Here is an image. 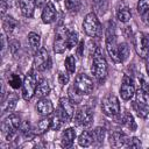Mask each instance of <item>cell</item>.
<instances>
[{"label":"cell","mask_w":149,"mask_h":149,"mask_svg":"<svg viewBox=\"0 0 149 149\" xmlns=\"http://www.w3.org/2000/svg\"><path fill=\"white\" fill-rule=\"evenodd\" d=\"M107 62L105 57L102 56L100 49H98L93 54V59H92V66H91V72L92 74L98 79V80H104L107 76Z\"/></svg>","instance_id":"6da1fadb"},{"label":"cell","mask_w":149,"mask_h":149,"mask_svg":"<svg viewBox=\"0 0 149 149\" xmlns=\"http://www.w3.org/2000/svg\"><path fill=\"white\" fill-rule=\"evenodd\" d=\"M22 121H21V118L16 114H9L7 118L3 119L2 123H1V129H2V133L6 135V139L7 140H10L16 130L20 128Z\"/></svg>","instance_id":"7a4b0ae2"},{"label":"cell","mask_w":149,"mask_h":149,"mask_svg":"<svg viewBox=\"0 0 149 149\" xmlns=\"http://www.w3.org/2000/svg\"><path fill=\"white\" fill-rule=\"evenodd\" d=\"M120 102L114 94H107L101 101V111L105 115L113 118L120 113Z\"/></svg>","instance_id":"3957f363"},{"label":"cell","mask_w":149,"mask_h":149,"mask_svg":"<svg viewBox=\"0 0 149 149\" xmlns=\"http://www.w3.org/2000/svg\"><path fill=\"white\" fill-rule=\"evenodd\" d=\"M73 87L76 88V91L79 94L87 95V94H91L93 92L94 84H93V80L91 79L90 76H87L86 73H79L74 79Z\"/></svg>","instance_id":"277c9868"},{"label":"cell","mask_w":149,"mask_h":149,"mask_svg":"<svg viewBox=\"0 0 149 149\" xmlns=\"http://www.w3.org/2000/svg\"><path fill=\"white\" fill-rule=\"evenodd\" d=\"M106 50L109 55V57L119 62L118 58V43H116V36H115V29H114V23L109 22L107 31H106Z\"/></svg>","instance_id":"5b68a950"},{"label":"cell","mask_w":149,"mask_h":149,"mask_svg":"<svg viewBox=\"0 0 149 149\" xmlns=\"http://www.w3.org/2000/svg\"><path fill=\"white\" fill-rule=\"evenodd\" d=\"M83 29L85 34L90 37H95L100 33V22L98 20V16L95 13H88L86 14L84 21H83Z\"/></svg>","instance_id":"8992f818"},{"label":"cell","mask_w":149,"mask_h":149,"mask_svg":"<svg viewBox=\"0 0 149 149\" xmlns=\"http://www.w3.org/2000/svg\"><path fill=\"white\" fill-rule=\"evenodd\" d=\"M36 88H37V79L36 76L34 74V71L30 70L24 79H23V84H22V97L24 100H30L34 94L36 93Z\"/></svg>","instance_id":"52a82bcc"},{"label":"cell","mask_w":149,"mask_h":149,"mask_svg":"<svg viewBox=\"0 0 149 149\" xmlns=\"http://www.w3.org/2000/svg\"><path fill=\"white\" fill-rule=\"evenodd\" d=\"M58 114L61 115L64 122H69L74 116V106L69 97H62L59 99Z\"/></svg>","instance_id":"ba28073f"},{"label":"cell","mask_w":149,"mask_h":149,"mask_svg":"<svg viewBox=\"0 0 149 149\" xmlns=\"http://www.w3.org/2000/svg\"><path fill=\"white\" fill-rule=\"evenodd\" d=\"M134 111L136 112V114L141 118H147L149 114V107L146 104V98H144V92L142 90H139L137 92H135V100L132 104Z\"/></svg>","instance_id":"9c48e42d"},{"label":"cell","mask_w":149,"mask_h":149,"mask_svg":"<svg viewBox=\"0 0 149 149\" xmlns=\"http://www.w3.org/2000/svg\"><path fill=\"white\" fill-rule=\"evenodd\" d=\"M34 66L38 71H44L50 69L51 66V58L48 51L44 48H40L34 56Z\"/></svg>","instance_id":"30bf717a"},{"label":"cell","mask_w":149,"mask_h":149,"mask_svg":"<svg viewBox=\"0 0 149 149\" xmlns=\"http://www.w3.org/2000/svg\"><path fill=\"white\" fill-rule=\"evenodd\" d=\"M74 121H76V123L78 126H84V127L91 126V123L93 122V113H92V111L86 106L80 107L74 114Z\"/></svg>","instance_id":"8fae6325"},{"label":"cell","mask_w":149,"mask_h":149,"mask_svg":"<svg viewBox=\"0 0 149 149\" xmlns=\"http://www.w3.org/2000/svg\"><path fill=\"white\" fill-rule=\"evenodd\" d=\"M66 38H68V31L65 27H59L56 31V37L54 41V51L56 54H63L65 51V49L68 48Z\"/></svg>","instance_id":"7c38bea8"},{"label":"cell","mask_w":149,"mask_h":149,"mask_svg":"<svg viewBox=\"0 0 149 149\" xmlns=\"http://www.w3.org/2000/svg\"><path fill=\"white\" fill-rule=\"evenodd\" d=\"M120 95L123 100H130L135 95V87L129 76H123L122 84L120 87Z\"/></svg>","instance_id":"4fadbf2b"},{"label":"cell","mask_w":149,"mask_h":149,"mask_svg":"<svg viewBox=\"0 0 149 149\" xmlns=\"http://www.w3.org/2000/svg\"><path fill=\"white\" fill-rule=\"evenodd\" d=\"M134 47L136 49V52L142 57V58H147L149 56L148 54V49H147V36L142 33H137L134 36Z\"/></svg>","instance_id":"5bb4252c"},{"label":"cell","mask_w":149,"mask_h":149,"mask_svg":"<svg viewBox=\"0 0 149 149\" xmlns=\"http://www.w3.org/2000/svg\"><path fill=\"white\" fill-rule=\"evenodd\" d=\"M56 15H57V12H56V8H55L54 3L51 1H48L44 5L43 10H42V21L47 24L52 23L56 19Z\"/></svg>","instance_id":"9a60e30c"},{"label":"cell","mask_w":149,"mask_h":149,"mask_svg":"<svg viewBox=\"0 0 149 149\" xmlns=\"http://www.w3.org/2000/svg\"><path fill=\"white\" fill-rule=\"evenodd\" d=\"M36 109L40 114L47 116V115H49L54 112V105H52L51 100L48 99L47 97L45 98H40V100L36 104Z\"/></svg>","instance_id":"2e32d148"},{"label":"cell","mask_w":149,"mask_h":149,"mask_svg":"<svg viewBox=\"0 0 149 149\" xmlns=\"http://www.w3.org/2000/svg\"><path fill=\"white\" fill-rule=\"evenodd\" d=\"M76 139V130L73 128H66L61 135V144L64 148H70Z\"/></svg>","instance_id":"e0dca14e"},{"label":"cell","mask_w":149,"mask_h":149,"mask_svg":"<svg viewBox=\"0 0 149 149\" xmlns=\"http://www.w3.org/2000/svg\"><path fill=\"white\" fill-rule=\"evenodd\" d=\"M19 5L21 8V13L26 17H33L36 7L35 0H19Z\"/></svg>","instance_id":"ac0fdd59"},{"label":"cell","mask_w":149,"mask_h":149,"mask_svg":"<svg viewBox=\"0 0 149 149\" xmlns=\"http://www.w3.org/2000/svg\"><path fill=\"white\" fill-rule=\"evenodd\" d=\"M127 142H128L127 135L121 132H114L109 137V143L113 147H126Z\"/></svg>","instance_id":"d6986e66"},{"label":"cell","mask_w":149,"mask_h":149,"mask_svg":"<svg viewBox=\"0 0 149 149\" xmlns=\"http://www.w3.org/2000/svg\"><path fill=\"white\" fill-rule=\"evenodd\" d=\"M50 128H51V118H48V115H47L45 118L41 119L37 122V125H36L33 134L34 135H41V134L45 133L48 129H50Z\"/></svg>","instance_id":"ffe728a7"},{"label":"cell","mask_w":149,"mask_h":149,"mask_svg":"<svg viewBox=\"0 0 149 149\" xmlns=\"http://www.w3.org/2000/svg\"><path fill=\"white\" fill-rule=\"evenodd\" d=\"M116 17H118V20H119L120 22L126 23V22H128V21L130 20V17H132V12H130V9H129L127 6L122 5L121 7L118 8Z\"/></svg>","instance_id":"44dd1931"},{"label":"cell","mask_w":149,"mask_h":149,"mask_svg":"<svg viewBox=\"0 0 149 149\" xmlns=\"http://www.w3.org/2000/svg\"><path fill=\"white\" fill-rule=\"evenodd\" d=\"M17 26V21L15 19H13L12 16H7L3 19L2 21V28H3V31L7 34V35H10L14 29L16 28Z\"/></svg>","instance_id":"7402d4cb"},{"label":"cell","mask_w":149,"mask_h":149,"mask_svg":"<svg viewBox=\"0 0 149 149\" xmlns=\"http://www.w3.org/2000/svg\"><path fill=\"white\" fill-rule=\"evenodd\" d=\"M17 102V97L14 93H9L7 95V99L3 100V105H2V112H10L15 108Z\"/></svg>","instance_id":"603a6c76"},{"label":"cell","mask_w":149,"mask_h":149,"mask_svg":"<svg viewBox=\"0 0 149 149\" xmlns=\"http://www.w3.org/2000/svg\"><path fill=\"white\" fill-rule=\"evenodd\" d=\"M50 91H51V88H50L49 83H48L47 80H42L41 83H38L35 94H36L38 98H45V97L49 95Z\"/></svg>","instance_id":"cb8c5ba5"},{"label":"cell","mask_w":149,"mask_h":149,"mask_svg":"<svg viewBox=\"0 0 149 149\" xmlns=\"http://www.w3.org/2000/svg\"><path fill=\"white\" fill-rule=\"evenodd\" d=\"M130 55V50H129V47L127 43H120L118 44V58H119V62H125L126 59H128Z\"/></svg>","instance_id":"d4e9b609"},{"label":"cell","mask_w":149,"mask_h":149,"mask_svg":"<svg viewBox=\"0 0 149 149\" xmlns=\"http://www.w3.org/2000/svg\"><path fill=\"white\" fill-rule=\"evenodd\" d=\"M92 137H93V141L97 142V143H101L104 142L105 137H106V129L102 128V127H95L93 130H92Z\"/></svg>","instance_id":"484cf974"},{"label":"cell","mask_w":149,"mask_h":149,"mask_svg":"<svg viewBox=\"0 0 149 149\" xmlns=\"http://www.w3.org/2000/svg\"><path fill=\"white\" fill-rule=\"evenodd\" d=\"M92 142H93V137H92V134L90 132L85 130L78 137V144L80 147H88L92 144Z\"/></svg>","instance_id":"4316f807"},{"label":"cell","mask_w":149,"mask_h":149,"mask_svg":"<svg viewBox=\"0 0 149 149\" xmlns=\"http://www.w3.org/2000/svg\"><path fill=\"white\" fill-rule=\"evenodd\" d=\"M28 41H29V44H30L31 48H34V49H36V50L40 49V45H41V37H40L38 34L33 33V31L29 33V34H28Z\"/></svg>","instance_id":"83f0119b"},{"label":"cell","mask_w":149,"mask_h":149,"mask_svg":"<svg viewBox=\"0 0 149 149\" xmlns=\"http://www.w3.org/2000/svg\"><path fill=\"white\" fill-rule=\"evenodd\" d=\"M127 128H129L130 130H135L136 129V123L134 121V118L130 113H125V115L122 116V121H121Z\"/></svg>","instance_id":"f1b7e54d"},{"label":"cell","mask_w":149,"mask_h":149,"mask_svg":"<svg viewBox=\"0 0 149 149\" xmlns=\"http://www.w3.org/2000/svg\"><path fill=\"white\" fill-rule=\"evenodd\" d=\"M64 6L68 12L74 13V12H78L80 7V2L79 0H64Z\"/></svg>","instance_id":"f546056e"},{"label":"cell","mask_w":149,"mask_h":149,"mask_svg":"<svg viewBox=\"0 0 149 149\" xmlns=\"http://www.w3.org/2000/svg\"><path fill=\"white\" fill-rule=\"evenodd\" d=\"M66 44L69 49H72L78 44V34L76 31H69L68 33V38H66Z\"/></svg>","instance_id":"4dcf8cb0"},{"label":"cell","mask_w":149,"mask_h":149,"mask_svg":"<svg viewBox=\"0 0 149 149\" xmlns=\"http://www.w3.org/2000/svg\"><path fill=\"white\" fill-rule=\"evenodd\" d=\"M64 64H65V69L69 73H74V71H76V59L72 55H70L65 58Z\"/></svg>","instance_id":"1f68e13d"},{"label":"cell","mask_w":149,"mask_h":149,"mask_svg":"<svg viewBox=\"0 0 149 149\" xmlns=\"http://www.w3.org/2000/svg\"><path fill=\"white\" fill-rule=\"evenodd\" d=\"M8 83H9V85L13 87V88H19V87H22V84H23V80H21V78H20V76H17V74H15V73H13L9 78H8Z\"/></svg>","instance_id":"d6a6232c"},{"label":"cell","mask_w":149,"mask_h":149,"mask_svg":"<svg viewBox=\"0 0 149 149\" xmlns=\"http://www.w3.org/2000/svg\"><path fill=\"white\" fill-rule=\"evenodd\" d=\"M92 3H93V7L94 9L100 13V14H104L106 8H107V1L106 0H92Z\"/></svg>","instance_id":"836d02e7"},{"label":"cell","mask_w":149,"mask_h":149,"mask_svg":"<svg viewBox=\"0 0 149 149\" xmlns=\"http://www.w3.org/2000/svg\"><path fill=\"white\" fill-rule=\"evenodd\" d=\"M69 98L71 99V101L73 102V104H78V102H80L81 101V94H79L77 91H76V88L73 87V85L69 88Z\"/></svg>","instance_id":"e575fe53"},{"label":"cell","mask_w":149,"mask_h":149,"mask_svg":"<svg viewBox=\"0 0 149 149\" xmlns=\"http://www.w3.org/2000/svg\"><path fill=\"white\" fill-rule=\"evenodd\" d=\"M63 122H64L63 119H62L61 115L57 113L56 115H54V116L51 118V129H52V130H58V129L61 128V126H62Z\"/></svg>","instance_id":"d590c367"},{"label":"cell","mask_w":149,"mask_h":149,"mask_svg":"<svg viewBox=\"0 0 149 149\" xmlns=\"http://www.w3.org/2000/svg\"><path fill=\"white\" fill-rule=\"evenodd\" d=\"M137 12L139 14L143 15L149 12V0H139L137 2Z\"/></svg>","instance_id":"8d00e7d4"},{"label":"cell","mask_w":149,"mask_h":149,"mask_svg":"<svg viewBox=\"0 0 149 149\" xmlns=\"http://www.w3.org/2000/svg\"><path fill=\"white\" fill-rule=\"evenodd\" d=\"M20 132H21V134L23 135V136H28L30 133H31V128H30V123H29V121L28 120H26V121H22V123H21V126H20Z\"/></svg>","instance_id":"74e56055"},{"label":"cell","mask_w":149,"mask_h":149,"mask_svg":"<svg viewBox=\"0 0 149 149\" xmlns=\"http://www.w3.org/2000/svg\"><path fill=\"white\" fill-rule=\"evenodd\" d=\"M127 148H140L141 147V141L137 137H132L128 139V142L126 144Z\"/></svg>","instance_id":"f35d334b"},{"label":"cell","mask_w":149,"mask_h":149,"mask_svg":"<svg viewBox=\"0 0 149 149\" xmlns=\"http://www.w3.org/2000/svg\"><path fill=\"white\" fill-rule=\"evenodd\" d=\"M139 80H140V87H141V90H142L146 94H149V84H148V81H147L143 77H140Z\"/></svg>","instance_id":"ab89813d"},{"label":"cell","mask_w":149,"mask_h":149,"mask_svg":"<svg viewBox=\"0 0 149 149\" xmlns=\"http://www.w3.org/2000/svg\"><path fill=\"white\" fill-rule=\"evenodd\" d=\"M20 49V43H19V41H16V40H12L10 42H9V50H10V52L14 55V54H16V51Z\"/></svg>","instance_id":"60d3db41"},{"label":"cell","mask_w":149,"mask_h":149,"mask_svg":"<svg viewBox=\"0 0 149 149\" xmlns=\"http://www.w3.org/2000/svg\"><path fill=\"white\" fill-rule=\"evenodd\" d=\"M58 81H59V84L62 85V86H64V85H66L68 83H69V74H66V73H64V72H59L58 73Z\"/></svg>","instance_id":"b9f144b4"},{"label":"cell","mask_w":149,"mask_h":149,"mask_svg":"<svg viewBox=\"0 0 149 149\" xmlns=\"http://www.w3.org/2000/svg\"><path fill=\"white\" fill-rule=\"evenodd\" d=\"M83 50H84V42H83V41H80V42H79V44H78L77 51H76V54H77V56H78L79 58H81V56H83Z\"/></svg>","instance_id":"7bdbcfd3"},{"label":"cell","mask_w":149,"mask_h":149,"mask_svg":"<svg viewBox=\"0 0 149 149\" xmlns=\"http://www.w3.org/2000/svg\"><path fill=\"white\" fill-rule=\"evenodd\" d=\"M7 7H8L7 2H3V1H1V14H2V15L6 13V10H7Z\"/></svg>","instance_id":"ee69618b"},{"label":"cell","mask_w":149,"mask_h":149,"mask_svg":"<svg viewBox=\"0 0 149 149\" xmlns=\"http://www.w3.org/2000/svg\"><path fill=\"white\" fill-rule=\"evenodd\" d=\"M35 3H36L37 7H42L43 5L47 3V0H35Z\"/></svg>","instance_id":"f6af8a7d"},{"label":"cell","mask_w":149,"mask_h":149,"mask_svg":"<svg viewBox=\"0 0 149 149\" xmlns=\"http://www.w3.org/2000/svg\"><path fill=\"white\" fill-rule=\"evenodd\" d=\"M146 59V69H147V73H148V77H149V56L147 57V58H144Z\"/></svg>","instance_id":"bcb514c9"},{"label":"cell","mask_w":149,"mask_h":149,"mask_svg":"<svg viewBox=\"0 0 149 149\" xmlns=\"http://www.w3.org/2000/svg\"><path fill=\"white\" fill-rule=\"evenodd\" d=\"M147 49H148V54H149V35L147 36Z\"/></svg>","instance_id":"7dc6e473"},{"label":"cell","mask_w":149,"mask_h":149,"mask_svg":"<svg viewBox=\"0 0 149 149\" xmlns=\"http://www.w3.org/2000/svg\"><path fill=\"white\" fill-rule=\"evenodd\" d=\"M1 1H3V2H7V0H1Z\"/></svg>","instance_id":"c3c4849f"},{"label":"cell","mask_w":149,"mask_h":149,"mask_svg":"<svg viewBox=\"0 0 149 149\" xmlns=\"http://www.w3.org/2000/svg\"><path fill=\"white\" fill-rule=\"evenodd\" d=\"M55 1H59V0H55Z\"/></svg>","instance_id":"681fc988"}]
</instances>
